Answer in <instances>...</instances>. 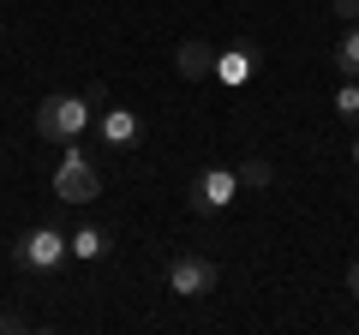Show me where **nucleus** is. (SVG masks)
Listing matches in <instances>:
<instances>
[{"label": "nucleus", "mask_w": 359, "mask_h": 335, "mask_svg": "<svg viewBox=\"0 0 359 335\" xmlns=\"http://www.w3.org/2000/svg\"><path fill=\"white\" fill-rule=\"evenodd\" d=\"M353 168H359V144H353Z\"/></svg>", "instance_id": "16"}, {"label": "nucleus", "mask_w": 359, "mask_h": 335, "mask_svg": "<svg viewBox=\"0 0 359 335\" xmlns=\"http://www.w3.org/2000/svg\"><path fill=\"white\" fill-rule=\"evenodd\" d=\"M335 114H341L347 126H359V84L353 78H341V90H335Z\"/></svg>", "instance_id": "11"}, {"label": "nucleus", "mask_w": 359, "mask_h": 335, "mask_svg": "<svg viewBox=\"0 0 359 335\" xmlns=\"http://www.w3.org/2000/svg\"><path fill=\"white\" fill-rule=\"evenodd\" d=\"M96 138H102L108 150H132V144L144 138V120L132 114V108H120V102H108L102 114H96Z\"/></svg>", "instance_id": "7"}, {"label": "nucleus", "mask_w": 359, "mask_h": 335, "mask_svg": "<svg viewBox=\"0 0 359 335\" xmlns=\"http://www.w3.org/2000/svg\"><path fill=\"white\" fill-rule=\"evenodd\" d=\"M347 294H353V306H359V258L347 264Z\"/></svg>", "instance_id": "15"}, {"label": "nucleus", "mask_w": 359, "mask_h": 335, "mask_svg": "<svg viewBox=\"0 0 359 335\" xmlns=\"http://www.w3.org/2000/svg\"><path fill=\"white\" fill-rule=\"evenodd\" d=\"M54 198L60 204H96L102 198V174L78 144H60V168H54Z\"/></svg>", "instance_id": "3"}, {"label": "nucleus", "mask_w": 359, "mask_h": 335, "mask_svg": "<svg viewBox=\"0 0 359 335\" xmlns=\"http://www.w3.org/2000/svg\"><path fill=\"white\" fill-rule=\"evenodd\" d=\"M240 168H228V162H204L192 174V198H186V204L198 210V216H222V210L233 204V198H240Z\"/></svg>", "instance_id": "4"}, {"label": "nucleus", "mask_w": 359, "mask_h": 335, "mask_svg": "<svg viewBox=\"0 0 359 335\" xmlns=\"http://www.w3.org/2000/svg\"><path fill=\"white\" fill-rule=\"evenodd\" d=\"M335 6V18H341V25H359V0H330Z\"/></svg>", "instance_id": "13"}, {"label": "nucleus", "mask_w": 359, "mask_h": 335, "mask_svg": "<svg viewBox=\"0 0 359 335\" xmlns=\"http://www.w3.org/2000/svg\"><path fill=\"white\" fill-rule=\"evenodd\" d=\"M66 258H72V233L48 228V221H36V228H25L13 240V270L18 275H54Z\"/></svg>", "instance_id": "1"}, {"label": "nucleus", "mask_w": 359, "mask_h": 335, "mask_svg": "<svg viewBox=\"0 0 359 335\" xmlns=\"http://www.w3.org/2000/svg\"><path fill=\"white\" fill-rule=\"evenodd\" d=\"M335 72H341V78H359V25H347L341 42H335Z\"/></svg>", "instance_id": "10"}, {"label": "nucleus", "mask_w": 359, "mask_h": 335, "mask_svg": "<svg viewBox=\"0 0 359 335\" xmlns=\"http://www.w3.org/2000/svg\"><path fill=\"white\" fill-rule=\"evenodd\" d=\"M102 252H108V233L96 228V221H84V228H72V258H78V264H96Z\"/></svg>", "instance_id": "9"}, {"label": "nucleus", "mask_w": 359, "mask_h": 335, "mask_svg": "<svg viewBox=\"0 0 359 335\" xmlns=\"http://www.w3.org/2000/svg\"><path fill=\"white\" fill-rule=\"evenodd\" d=\"M353 329H359V323H353Z\"/></svg>", "instance_id": "17"}, {"label": "nucleus", "mask_w": 359, "mask_h": 335, "mask_svg": "<svg viewBox=\"0 0 359 335\" xmlns=\"http://www.w3.org/2000/svg\"><path fill=\"white\" fill-rule=\"evenodd\" d=\"M240 180H245V186H269L276 174H269V162H245V168H240Z\"/></svg>", "instance_id": "12"}, {"label": "nucleus", "mask_w": 359, "mask_h": 335, "mask_svg": "<svg viewBox=\"0 0 359 335\" xmlns=\"http://www.w3.org/2000/svg\"><path fill=\"white\" fill-rule=\"evenodd\" d=\"M90 120H96V102L90 96H48V102H36V138L78 144L90 132Z\"/></svg>", "instance_id": "2"}, {"label": "nucleus", "mask_w": 359, "mask_h": 335, "mask_svg": "<svg viewBox=\"0 0 359 335\" xmlns=\"http://www.w3.org/2000/svg\"><path fill=\"white\" fill-rule=\"evenodd\" d=\"M0 329H30V317L25 311H0Z\"/></svg>", "instance_id": "14"}, {"label": "nucleus", "mask_w": 359, "mask_h": 335, "mask_svg": "<svg viewBox=\"0 0 359 335\" xmlns=\"http://www.w3.org/2000/svg\"><path fill=\"white\" fill-rule=\"evenodd\" d=\"M174 72L192 78V84H198V78H216V48H210V42H198V36H186V42L174 48Z\"/></svg>", "instance_id": "8"}, {"label": "nucleus", "mask_w": 359, "mask_h": 335, "mask_svg": "<svg viewBox=\"0 0 359 335\" xmlns=\"http://www.w3.org/2000/svg\"><path fill=\"white\" fill-rule=\"evenodd\" d=\"M216 282H222V270L204 258V252H174V258H168V294L204 299V294H216Z\"/></svg>", "instance_id": "5"}, {"label": "nucleus", "mask_w": 359, "mask_h": 335, "mask_svg": "<svg viewBox=\"0 0 359 335\" xmlns=\"http://www.w3.org/2000/svg\"><path fill=\"white\" fill-rule=\"evenodd\" d=\"M264 66V54H257V42H228V48L216 54V84H228V90H240V84H252V72Z\"/></svg>", "instance_id": "6"}]
</instances>
